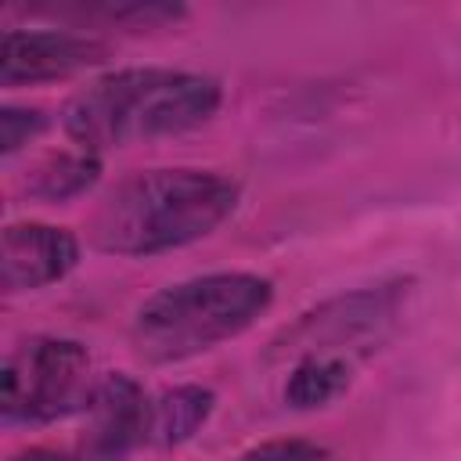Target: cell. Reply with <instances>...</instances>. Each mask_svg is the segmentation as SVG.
Here are the masks:
<instances>
[{
    "mask_svg": "<svg viewBox=\"0 0 461 461\" xmlns=\"http://www.w3.org/2000/svg\"><path fill=\"white\" fill-rule=\"evenodd\" d=\"M241 187L212 169H148L119 180L90 216V241L108 256H158L212 234Z\"/></svg>",
    "mask_w": 461,
    "mask_h": 461,
    "instance_id": "obj_1",
    "label": "cell"
},
{
    "mask_svg": "<svg viewBox=\"0 0 461 461\" xmlns=\"http://www.w3.org/2000/svg\"><path fill=\"white\" fill-rule=\"evenodd\" d=\"M212 76L180 68H119L76 90L61 108L65 133L90 155L187 133L220 108Z\"/></svg>",
    "mask_w": 461,
    "mask_h": 461,
    "instance_id": "obj_2",
    "label": "cell"
},
{
    "mask_svg": "<svg viewBox=\"0 0 461 461\" xmlns=\"http://www.w3.org/2000/svg\"><path fill=\"white\" fill-rule=\"evenodd\" d=\"M270 303L274 285L259 274L223 270L191 277L140 303L130 324V342L148 364H180L252 328Z\"/></svg>",
    "mask_w": 461,
    "mask_h": 461,
    "instance_id": "obj_3",
    "label": "cell"
},
{
    "mask_svg": "<svg viewBox=\"0 0 461 461\" xmlns=\"http://www.w3.org/2000/svg\"><path fill=\"white\" fill-rule=\"evenodd\" d=\"M0 385L7 425H47L86 411L97 382L90 375V353L76 339L36 335L7 353Z\"/></svg>",
    "mask_w": 461,
    "mask_h": 461,
    "instance_id": "obj_4",
    "label": "cell"
},
{
    "mask_svg": "<svg viewBox=\"0 0 461 461\" xmlns=\"http://www.w3.org/2000/svg\"><path fill=\"white\" fill-rule=\"evenodd\" d=\"M83 414L86 436L79 461H126L140 443H151V400L140 382L122 371L97 378Z\"/></svg>",
    "mask_w": 461,
    "mask_h": 461,
    "instance_id": "obj_5",
    "label": "cell"
},
{
    "mask_svg": "<svg viewBox=\"0 0 461 461\" xmlns=\"http://www.w3.org/2000/svg\"><path fill=\"white\" fill-rule=\"evenodd\" d=\"M108 47L94 36L58 29H7L0 43V83L7 90L68 79L83 68L101 65Z\"/></svg>",
    "mask_w": 461,
    "mask_h": 461,
    "instance_id": "obj_6",
    "label": "cell"
},
{
    "mask_svg": "<svg viewBox=\"0 0 461 461\" xmlns=\"http://www.w3.org/2000/svg\"><path fill=\"white\" fill-rule=\"evenodd\" d=\"M79 263V241L65 227L50 223H11L0 245L4 292H36L61 281Z\"/></svg>",
    "mask_w": 461,
    "mask_h": 461,
    "instance_id": "obj_7",
    "label": "cell"
},
{
    "mask_svg": "<svg viewBox=\"0 0 461 461\" xmlns=\"http://www.w3.org/2000/svg\"><path fill=\"white\" fill-rule=\"evenodd\" d=\"M216 396L202 385H176L166 389L158 400H151V443L155 447H176L191 439L212 414Z\"/></svg>",
    "mask_w": 461,
    "mask_h": 461,
    "instance_id": "obj_8",
    "label": "cell"
},
{
    "mask_svg": "<svg viewBox=\"0 0 461 461\" xmlns=\"http://www.w3.org/2000/svg\"><path fill=\"white\" fill-rule=\"evenodd\" d=\"M346 385H349V364L342 357H335V353H310L285 378V403L295 407V411L324 407L335 396H342Z\"/></svg>",
    "mask_w": 461,
    "mask_h": 461,
    "instance_id": "obj_9",
    "label": "cell"
},
{
    "mask_svg": "<svg viewBox=\"0 0 461 461\" xmlns=\"http://www.w3.org/2000/svg\"><path fill=\"white\" fill-rule=\"evenodd\" d=\"M101 176V162L90 151H61L43 158L29 176V194L43 202H68L90 191Z\"/></svg>",
    "mask_w": 461,
    "mask_h": 461,
    "instance_id": "obj_10",
    "label": "cell"
},
{
    "mask_svg": "<svg viewBox=\"0 0 461 461\" xmlns=\"http://www.w3.org/2000/svg\"><path fill=\"white\" fill-rule=\"evenodd\" d=\"M230 461H335V454L310 439H267L241 450Z\"/></svg>",
    "mask_w": 461,
    "mask_h": 461,
    "instance_id": "obj_11",
    "label": "cell"
},
{
    "mask_svg": "<svg viewBox=\"0 0 461 461\" xmlns=\"http://www.w3.org/2000/svg\"><path fill=\"white\" fill-rule=\"evenodd\" d=\"M43 126H47V115H43V112L7 104V108L0 112V151H4V158H11V155L22 151L32 137H40Z\"/></svg>",
    "mask_w": 461,
    "mask_h": 461,
    "instance_id": "obj_12",
    "label": "cell"
},
{
    "mask_svg": "<svg viewBox=\"0 0 461 461\" xmlns=\"http://www.w3.org/2000/svg\"><path fill=\"white\" fill-rule=\"evenodd\" d=\"M7 461H79V457H72L68 450H54V447H29Z\"/></svg>",
    "mask_w": 461,
    "mask_h": 461,
    "instance_id": "obj_13",
    "label": "cell"
}]
</instances>
